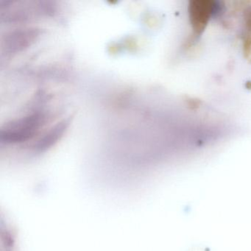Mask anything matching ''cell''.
Instances as JSON below:
<instances>
[{
	"instance_id": "cell-1",
	"label": "cell",
	"mask_w": 251,
	"mask_h": 251,
	"mask_svg": "<svg viewBox=\"0 0 251 251\" xmlns=\"http://www.w3.org/2000/svg\"><path fill=\"white\" fill-rule=\"evenodd\" d=\"M47 119L46 113L37 110L7 122L1 128L0 141L5 144L28 141L40 132L46 124Z\"/></svg>"
},
{
	"instance_id": "cell-2",
	"label": "cell",
	"mask_w": 251,
	"mask_h": 251,
	"mask_svg": "<svg viewBox=\"0 0 251 251\" xmlns=\"http://www.w3.org/2000/svg\"><path fill=\"white\" fill-rule=\"evenodd\" d=\"M41 29L25 27L13 29L2 38V53L7 58L14 56L29 48L41 34Z\"/></svg>"
},
{
	"instance_id": "cell-3",
	"label": "cell",
	"mask_w": 251,
	"mask_h": 251,
	"mask_svg": "<svg viewBox=\"0 0 251 251\" xmlns=\"http://www.w3.org/2000/svg\"><path fill=\"white\" fill-rule=\"evenodd\" d=\"M72 117L63 119L54 125L49 128L32 144V149L35 152L42 153L57 144L68 130Z\"/></svg>"
}]
</instances>
